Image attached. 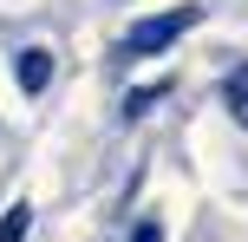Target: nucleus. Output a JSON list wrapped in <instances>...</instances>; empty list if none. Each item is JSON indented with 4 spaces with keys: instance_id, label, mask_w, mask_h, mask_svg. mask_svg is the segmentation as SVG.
Wrapping results in <instances>:
<instances>
[{
    "instance_id": "f03ea898",
    "label": "nucleus",
    "mask_w": 248,
    "mask_h": 242,
    "mask_svg": "<svg viewBox=\"0 0 248 242\" xmlns=\"http://www.w3.org/2000/svg\"><path fill=\"white\" fill-rule=\"evenodd\" d=\"M13 79H20V92H46L52 85V52L46 46H26L20 59H13Z\"/></svg>"
},
{
    "instance_id": "39448f33",
    "label": "nucleus",
    "mask_w": 248,
    "mask_h": 242,
    "mask_svg": "<svg viewBox=\"0 0 248 242\" xmlns=\"http://www.w3.org/2000/svg\"><path fill=\"white\" fill-rule=\"evenodd\" d=\"M163 92H170V79H157V85H137V92H131V98H124V118H144V112H150V105H157V98H163Z\"/></svg>"
},
{
    "instance_id": "f257e3e1",
    "label": "nucleus",
    "mask_w": 248,
    "mask_h": 242,
    "mask_svg": "<svg viewBox=\"0 0 248 242\" xmlns=\"http://www.w3.org/2000/svg\"><path fill=\"white\" fill-rule=\"evenodd\" d=\"M189 26H196V7H176V13H150V20H137L131 33L118 39V59H150V52H163L170 39H183Z\"/></svg>"
},
{
    "instance_id": "20e7f679",
    "label": "nucleus",
    "mask_w": 248,
    "mask_h": 242,
    "mask_svg": "<svg viewBox=\"0 0 248 242\" xmlns=\"http://www.w3.org/2000/svg\"><path fill=\"white\" fill-rule=\"evenodd\" d=\"M26 229H33V203H13L0 216V242H26Z\"/></svg>"
},
{
    "instance_id": "7ed1b4c3",
    "label": "nucleus",
    "mask_w": 248,
    "mask_h": 242,
    "mask_svg": "<svg viewBox=\"0 0 248 242\" xmlns=\"http://www.w3.org/2000/svg\"><path fill=\"white\" fill-rule=\"evenodd\" d=\"M222 105H229V118H235V125H248V65H229V79H222Z\"/></svg>"
},
{
    "instance_id": "423d86ee",
    "label": "nucleus",
    "mask_w": 248,
    "mask_h": 242,
    "mask_svg": "<svg viewBox=\"0 0 248 242\" xmlns=\"http://www.w3.org/2000/svg\"><path fill=\"white\" fill-rule=\"evenodd\" d=\"M131 242H163V229H157V216H144V223H137V229H131Z\"/></svg>"
}]
</instances>
